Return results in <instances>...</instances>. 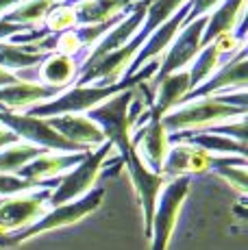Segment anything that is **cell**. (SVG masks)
Returning a JSON list of instances; mask_svg holds the SVG:
<instances>
[{
  "label": "cell",
  "instance_id": "cell-3",
  "mask_svg": "<svg viewBox=\"0 0 248 250\" xmlns=\"http://www.w3.org/2000/svg\"><path fill=\"white\" fill-rule=\"evenodd\" d=\"M246 113H248L246 109L222 103L220 96H209V98H198V100H189V103L179 104L161 122H164L168 133L205 131V128L218 126V124L240 120Z\"/></svg>",
  "mask_w": 248,
  "mask_h": 250
},
{
  "label": "cell",
  "instance_id": "cell-23",
  "mask_svg": "<svg viewBox=\"0 0 248 250\" xmlns=\"http://www.w3.org/2000/svg\"><path fill=\"white\" fill-rule=\"evenodd\" d=\"M74 26H76V13H74L72 0H59L48 11L41 28L48 35H59V33H65Z\"/></svg>",
  "mask_w": 248,
  "mask_h": 250
},
{
  "label": "cell",
  "instance_id": "cell-12",
  "mask_svg": "<svg viewBox=\"0 0 248 250\" xmlns=\"http://www.w3.org/2000/svg\"><path fill=\"white\" fill-rule=\"evenodd\" d=\"M146 4H148V0H140V2L133 4L131 11L126 13V18L118 22L116 26H113L111 31H109L107 35H104L103 40H100L98 44L87 52V57H85L83 63H81V72H85L87 68H92L96 61H100L103 57H107L109 52L118 50V48L124 46L128 40H133V37H135V33L140 31L142 24H144Z\"/></svg>",
  "mask_w": 248,
  "mask_h": 250
},
{
  "label": "cell",
  "instance_id": "cell-25",
  "mask_svg": "<svg viewBox=\"0 0 248 250\" xmlns=\"http://www.w3.org/2000/svg\"><path fill=\"white\" fill-rule=\"evenodd\" d=\"M18 142H22V139L18 137L13 131H9L7 126H2V124H0V150H4L7 146H11V144H18Z\"/></svg>",
  "mask_w": 248,
  "mask_h": 250
},
{
  "label": "cell",
  "instance_id": "cell-7",
  "mask_svg": "<svg viewBox=\"0 0 248 250\" xmlns=\"http://www.w3.org/2000/svg\"><path fill=\"white\" fill-rule=\"evenodd\" d=\"M205 24H207V16L198 18V20L185 24L179 31V35L174 37V42L170 44V48L165 50V55L161 57L159 70H157L155 79L161 76L174 74V72H183L192 65V61L196 59V55L203 50V33H205Z\"/></svg>",
  "mask_w": 248,
  "mask_h": 250
},
{
  "label": "cell",
  "instance_id": "cell-18",
  "mask_svg": "<svg viewBox=\"0 0 248 250\" xmlns=\"http://www.w3.org/2000/svg\"><path fill=\"white\" fill-rule=\"evenodd\" d=\"M61 89L48 87V85L40 83H20L0 87V111H11V113H24L26 109L35 107L40 103L59 96Z\"/></svg>",
  "mask_w": 248,
  "mask_h": 250
},
{
  "label": "cell",
  "instance_id": "cell-20",
  "mask_svg": "<svg viewBox=\"0 0 248 250\" xmlns=\"http://www.w3.org/2000/svg\"><path fill=\"white\" fill-rule=\"evenodd\" d=\"M140 0H72L76 26H94L126 13Z\"/></svg>",
  "mask_w": 248,
  "mask_h": 250
},
{
  "label": "cell",
  "instance_id": "cell-17",
  "mask_svg": "<svg viewBox=\"0 0 248 250\" xmlns=\"http://www.w3.org/2000/svg\"><path fill=\"white\" fill-rule=\"evenodd\" d=\"M46 122H48L50 128H55L61 137L72 142L74 146H79L83 152L94 150V148L103 146V144L107 142L103 131H100L87 115H57V118H48Z\"/></svg>",
  "mask_w": 248,
  "mask_h": 250
},
{
  "label": "cell",
  "instance_id": "cell-6",
  "mask_svg": "<svg viewBox=\"0 0 248 250\" xmlns=\"http://www.w3.org/2000/svg\"><path fill=\"white\" fill-rule=\"evenodd\" d=\"M52 187L35 189L28 194L0 198V237H11L28 229L46 209Z\"/></svg>",
  "mask_w": 248,
  "mask_h": 250
},
{
  "label": "cell",
  "instance_id": "cell-1",
  "mask_svg": "<svg viewBox=\"0 0 248 250\" xmlns=\"http://www.w3.org/2000/svg\"><path fill=\"white\" fill-rule=\"evenodd\" d=\"M135 91L137 87L124 89L120 94L111 96L109 100H104V103H100L92 111L85 113L103 131L104 139L120 155V161H124L133 152L131 137L133 131H135V124L140 120V115L150 109L144 107L142 100L135 98Z\"/></svg>",
  "mask_w": 248,
  "mask_h": 250
},
{
  "label": "cell",
  "instance_id": "cell-21",
  "mask_svg": "<svg viewBox=\"0 0 248 250\" xmlns=\"http://www.w3.org/2000/svg\"><path fill=\"white\" fill-rule=\"evenodd\" d=\"M59 0H22L20 4H16L13 9H9L7 13H2L4 22L18 24V26L26 28V31H40L44 26V20L48 16V11Z\"/></svg>",
  "mask_w": 248,
  "mask_h": 250
},
{
  "label": "cell",
  "instance_id": "cell-9",
  "mask_svg": "<svg viewBox=\"0 0 248 250\" xmlns=\"http://www.w3.org/2000/svg\"><path fill=\"white\" fill-rule=\"evenodd\" d=\"M126 166V172L131 176V183H133V189L137 194V200H140V207H142V213H144V233H146V239H148V233H150V220H152V213H155V205H157V198H159L161 189L165 187V179L164 174H157L152 172L144 161L140 159V155L133 152L122 161Z\"/></svg>",
  "mask_w": 248,
  "mask_h": 250
},
{
  "label": "cell",
  "instance_id": "cell-14",
  "mask_svg": "<svg viewBox=\"0 0 248 250\" xmlns=\"http://www.w3.org/2000/svg\"><path fill=\"white\" fill-rule=\"evenodd\" d=\"M211 161L213 155L200 150V148L192 146V144H170V152L164 161L161 174L165 179H176V176H200L211 172Z\"/></svg>",
  "mask_w": 248,
  "mask_h": 250
},
{
  "label": "cell",
  "instance_id": "cell-5",
  "mask_svg": "<svg viewBox=\"0 0 248 250\" xmlns=\"http://www.w3.org/2000/svg\"><path fill=\"white\" fill-rule=\"evenodd\" d=\"M189 183H192L189 176H176V179H170L161 189L155 205V213H152L150 220V250L170 248L172 235L176 230V222H179V213L189 194Z\"/></svg>",
  "mask_w": 248,
  "mask_h": 250
},
{
  "label": "cell",
  "instance_id": "cell-22",
  "mask_svg": "<svg viewBox=\"0 0 248 250\" xmlns=\"http://www.w3.org/2000/svg\"><path fill=\"white\" fill-rule=\"evenodd\" d=\"M44 152L48 150H41V148L26 142L11 144L4 150H0V174H18L26 163H31L40 155H44Z\"/></svg>",
  "mask_w": 248,
  "mask_h": 250
},
{
  "label": "cell",
  "instance_id": "cell-11",
  "mask_svg": "<svg viewBox=\"0 0 248 250\" xmlns=\"http://www.w3.org/2000/svg\"><path fill=\"white\" fill-rule=\"evenodd\" d=\"M131 144H133V148H135V152L140 155V159L144 161L152 172L161 174L164 161L170 152V133L165 131L164 122L148 115V120L133 131Z\"/></svg>",
  "mask_w": 248,
  "mask_h": 250
},
{
  "label": "cell",
  "instance_id": "cell-16",
  "mask_svg": "<svg viewBox=\"0 0 248 250\" xmlns=\"http://www.w3.org/2000/svg\"><path fill=\"white\" fill-rule=\"evenodd\" d=\"M150 87L155 89L152 103H150V118H155V120H164L170 111H174L183 103L185 96L189 94V89H192L189 87L187 70L174 72V74L150 81Z\"/></svg>",
  "mask_w": 248,
  "mask_h": 250
},
{
  "label": "cell",
  "instance_id": "cell-4",
  "mask_svg": "<svg viewBox=\"0 0 248 250\" xmlns=\"http://www.w3.org/2000/svg\"><path fill=\"white\" fill-rule=\"evenodd\" d=\"M111 152H116V150H113V146L109 142H104L103 146L94 148V150L85 152V157L76 163L72 170L57 179L55 187H52V191L48 196V207L72 203V200L85 196L87 191H92L94 185H96V179L100 176V172H103V167L107 166Z\"/></svg>",
  "mask_w": 248,
  "mask_h": 250
},
{
  "label": "cell",
  "instance_id": "cell-8",
  "mask_svg": "<svg viewBox=\"0 0 248 250\" xmlns=\"http://www.w3.org/2000/svg\"><path fill=\"white\" fill-rule=\"evenodd\" d=\"M18 79L24 83H40L48 85V87L65 91L68 87L76 85L81 76V59L68 55H59V52H50L44 57L40 65L28 68L24 72H18Z\"/></svg>",
  "mask_w": 248,
  "mask_h": 250
},
{
  "label": "cell",
  "instance_id": "cell-19",
  "mask_svg": "<svg viewBox=\"0 0 248 250\" xmlns=\"http://www.w3.org/2000/svg\"><path fill=\"white\" fill-rule=\"evenodd\" d=\"M244 13H246V0H222L207 16V24H205V33H203V46L211 44L220 35L237 31V26L244 22Z\"/></svg>",
  "mask_w": 248,
  "mask_h": 250
},
{
  "label": "cell",
  "instance_id": "cell-2",
  "mask_svg": "<svg viewBox=\"0 0 248 250\" xmlns=\"http://www.w3.org/2000/svg\"><path fill=\"white\" fill-rule=\"evenodd\" d=\"M103 198H104V189L103 187H94L92 191H87L85 196L72 200V203L48 207L28 229L11 235V237H0V248H16V246H20V244L28 242V239L37 237V235H44V233H50V230L79 224L81 220H85L87 215H92L94 211L98 209Z\"/></svg>",
  "mask_w": 248,
  "mask_h": 250
},
{
  "label": "cell",
  "instance_id": "cell-24",
  "mask_svg": "<svg viewBox=\"0 0 248 250\" xmlns=\"http://www.w3.org/2000/svg\"><path fill=\"white\" fill-rule=\"evenodd\" d=\"M55 183H52V185H35V183L22 181L20 176H16V174H0V198L28 194V191H35V189H44V187H55Z\"/></svg>",
  "mask_w": 248,
  "mask_h": 250
},
{
  "label": "cell",
  "instance_id": "cell-15",
  "mask_svg": "<svg viewBox=\"0 0 248 250\" xmlns=\"http://www.w3.org/2000/svg\"><path fill=\"white\" fill-rule=\"evenodd\" d=\"M85 157V152H44L26 163L16 176L35 185H52L59 176L70 172Z\"/></svg>",
  "mask_w": 248,
  "mask_h": 250
},
{
  "label": "cell",
  "instance_id": "cell-10",
  "mask_svg": "<svg viewBox=\"0 0 248 250\" xmlns=\"http://www.w3.org/2000/svg\"><path fill=\"white\" fill-rule=\"evenodd\" d=\"M246 85H248V57H246V50H242L237 57L227 61L222 68H218L203 85H198L196 89L189 91L183 98V103L198 100V98H209V96H224V94H235V91H246Z\"/></svg>",
  "mask_w": 248,
  "mask_h": 250
},
{
  "label": "cell",
  "instance_id": "cell-13",
  "mask_svg": "<svg viewBox=\"0 0 248 250\" xmlns=\"http://www.w3.org/2000/svg\"><path fill=\"white\" fill-rule=\"evenodd\" d=\"M185 18H187V4H185V7H181L179 11H176L165 24H161L157 31H152L148 35V40L144 42V46L140 48V52L135 55V59H133L131 68L126 70V76H124V79L133 76L137 70H142L146 63H150V61L161 59V57L165 55V50L170 48V44L174 42V37L179 35V31L183 28Z\"/></svg>",
  "mask_w": 248,
  "mask_h": 250
}]
</instances>
